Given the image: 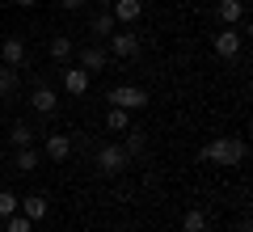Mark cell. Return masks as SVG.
<instances>
[{
    "label": "cell",
    "instance_id": "6da1fadb",
    "mask_svg": "<svg viewBox=\"0 0 253 232\" xmlns=\"http://www.w3.org/2000/svg\"><path fill=\"white\" fill-rule=\"evenodd\" d=\"M199 161L203 165H219V169H236L245 161V139L241 135H215L211 143L199 148Z\"/></svg>",
    "mask_w": 253,
    "mask_h": 232
},
{
    "label": "cell",
    "instance_id": "7a4b0ae2",
    "mask_svg": "<svg viewBox=\"0 0 253 232\" xmlns=\"http://www.w3.org/2000/svg\"><path fill=\"white\" fill-rule=\"evenodd\" d=\"M93 169H97L101 178H118L123 169H131V156H126L123 143H101L97 156H93Z\"/></svg>",
    "mask_w": 253,
    "mask_h": 232
},
{
    "label": "cell",
    "instance_id": "3957f363",
    "mask_svg": "<svg viewBox=\"0 0 253 232\" xmlns=\"http://www.w3.org/2000/svg\"><path fill=\"white\" fill-rule=\"evenodd\" d=\"M106 101H110V106H123V110H131V114H135V110L148 106V93L139 89V85H114V89L106 93Z\"/></svg>",
    "mask_w": 253,
    "mask_h": 232
},
{
    "label": "cell",
    "instance_id": "277c9868",
    "mask_svg": "<svg viewBox=\"0 0 253 232\" xmlns=\"http://www.w3.org/2000/svg\"><path fill=\"white\" fill-rule=\"evenodd\" d=\"M72 59H76V68H84L89 76H93V72H106V68H110V51H106V43H89V46H81Z\"/></svg>",
    "mask_w": 253,
    "mask_h": 232
},
{
    "label": "cell",
    "instance_id": "5b68a950",
    "mask_svg": "<svg viewBox=\"0 0 253 232\" xmlns=\"http://www.w3.org/2000/svg\"><path fill=\"white\" fill-rule=\"evenodd\" d=\"M30 110H34V114H42V118H51L55 110H59V93H55L46 81H38L34 89H30Z\"/></svg>",
    "mask_w": 253,
    "mask_h": 232
},
{
    "label": "cell",
    "instance_id": "8992f818",
    "mask_svg": "<svg viewBox=\"0 0 253 232\" xmlns=\"http://www.w3.org/2000/svg\"><path fill=\"white\" fill-rule=\"evenodd\" d=\"M106 51H110V59H135V55H139V34H131V30L110 34L106 38Z\"/></svg>",
    "mask_w": 253,
    "mask_h": 232
},
{
    "label": "cell",
    "instance_id": "52a82bcc",
    "mask_svg": "<svg viewBox=\"0 0 253 232\" xmlns=\"http://www.w3.org/2000/svg\"><path fill=\"white\" fill-rule=\"evenodd\" d=\"M241 43H245V34H241V30H236V26H224V30L215 34V55L232 63L236 55H241Z\"/></svg>",
    "mask_w": 253,
    "mask_h": 232
},
{
    "label": "cell",
    "instance_id": "ba28073f",
    "mask_svg": "<svg viewBox=\"0 0 253 232\" xmlns=\"http://www.w3.org/2000/svg\"><path fill=\"white\" fill-rule=\"evenodd\" d=\"M42 152H46V161H55V165H63L68 156H72V135H63V131H51L46 135V143H42Z\"/></svg>",
    "mask_w": 253,
    "mask_h": 232
},
{
    "label": "cell",
    "instance_id": "9c48e42d",
    "mask_svg": "<svg viewBox=\"0 0 253 232\" xmlns=\"http://www.w3.org/2000/svg\"><path fill=\"white\" fill-rule=\"evenodd\" d=\"M110 13H114V21H123V26H135V21L144 17V0H110Z\"/></svg>",
    "mask_w": 253,
    "mask_h": 232
},
{
    "label": "cell",
    "instance_id": "30bf717a",
    "mask_svg": "<svg viewBox=\"0 0 253 232\" xmlns=\"http://www.w3.org/2000/svg\"><path fill=\"white\" fill-rule=\"evenodd\" d=\"M114 13L110 9H97V13H89V34H93V43H106L110 34H114Z\"/></svg>",
    "mask_w": 253,
    "mask_h": 232
},
{
    "label": "cell",
    "instance_id": "8fae6325",
    "mask_svg": "<svg viewBox=\"0 0 253 232\" xmlns=\"http://www.w3.org/2000/svg\"><path fill=\"white\" fill-rule=\"evenodd\" d=\"M89 72L84 68H63V93H68V97H84V93H89Z\"/></svg>",
    "mask_w": 253,
    "mask_h": 232
},
{
    "label": "cell",
    "instance_id": "7c38bea8",
    "mask_svg": "<svg viewBox=\"0 0 253 232\" xmlns=\"http://www.w3.org/2000/svg\"><path fill=\"white\" fill-rule=\"evenodd\" d=\"M0 59L9 63V68H26V38L9 34L4 43H0Z\"/></svg>",
    "mask_w": 253,
    "mask_h": 232
},
{
    "label": "cell",
    "instance_id": "4fadbf2b",
    "mask_svg": "<svg viewBox=\"0 0 253 232\" xmlns=\"http://www.w3.org/2000/svg\"><path fill=\"white\" fill-rule=\"evenodd\" d=\"M46 55H51V63H59V68H63V63L76 55V43H72L68 34H55L51 43H46Z\"/></svg>",
    "mask_w": 253,
    "mask_h": 232
},
{
    "label": "cell",
    "instance_id": "5bb4252c",
    "mask_svg": "<svg viewBox=\"0 0 253 232\" xmlns=\"http://www.w3.org/2000/svg\"><path fill=\"white\" fill-rule=\"evenodd\" d=\"M17 211L26 215V220H46V211H51V207H46V198L42 194H26V198H17Z\"/></svg>",
    "mask_w": 253,
    "mask_h": 232
},
{
    "label": "cell",
    "instance_id": "9a60e30c",
    "mask_svg": "<svg viewBox=\"0 0 253 232\" xmlns=\"http://www.w3.org/2000/svg\"><path fill=\"white\" fill-rule=\"evenodd\" d=\"M215 17L224 21V26H241V17H245V0H219V4H215Z\"/></svg>",
    "mask_w": 253,
    "mask_h": 232
},
{
    "label": "cell",
    "instance_id": "2e32d148",
    "mask_svg": "<svg viewBox=\"0 0 253 232\" xmlns=\"http://www.w3.org/2000/svg\"><path fill=\"white\" fill-rule=\"evenodd\" d=\"M17 89H21V68H9V63H0V97L9 101Z\"/></svg>",
    "mask_w": 253,
    "mask_h": 232
},
{
    "label": "cell",
    "instance_id": "e0dca14e",
    "mask_svg": "<svg viewBox=\"0 0 253 232\" xmlns=\"http://www.w3.org/2000/svg\"><path fill=\"white\" fill-rule=\"evenodd\" d=\"M38 161H42V156H38L34 143H30V148H17V152H13V169H17V173H34V169H38Z\"/></svg>",
    "mask_w": 253,
    "mask_h": 232
},
{
    "label": "cell",
    "instance_id": "ac0fdd59",
    "mask_svg": "<svg viewBox=\"0 0 253 232\" xmlns=\"http://www.w3.org/2000/svg\"><path fill=\"white\" fill-rule=\"evenodd\" d=\"M181 232H211V220L203 207H190L186 215H181Z\"/></svg>",
    "mask_w": 253,
    "mask_h": 232
},
{
    "label": "cell",
    "instance_id": "d6986e66",
    "mask_svg": "<svg viewBox=\"0 0 253 232\" xmlns=\"http://www.w3.org/2000/svg\"><path fill=\"white\" fill-rule=\"evenodd\" d=\"M126 143H123V148H126V156H131V161H135V156H144V148H148V135L144 131H139V127H126Z\"/></svg>",
    "mask_w": 253,
    "mask_h": 232
},
{
    "label": "cell",
    "instance_id": "ffe728a7",
    "mask_svg": "<svg viewBox=\"0 0 253 232\" xmlns=\"http://www.w3.org/2000/svg\"><path fill=\"white\" fill-rule=\"evenodd\" d=\"M126 127H131V110H123V106H110V114H106V131L123 135Z\"/></svg>",
    "mask_w": 253,
    "mask_h": 232
},
{
    "label": "cell",
    "instance_id": "44dd1931",
    "mask_svg": "<svg viewBox=\"0 0 253 232\" xmlns=\"http://www.w3.org/2000/svg\"><path fill=\"white\" fill-rule=\"evenodd\" d=\"M34 139H38V131H34L30 123H13V131H9V143H13V148H30Z\"/></svg>",
    "mask_w": 253,
    "mask_h": 232
},
{
    "label": "cell",
    "instance_id": "7402d4cb",
    "mask_svg": "<svg viewBox=\"0 0 253 232\" xmlns=\"http://www.w3.org/2000/svg\"><path fill=\"white\" fill-rule=\"evenodd\" d=\"M4 232H34V220H26L21 211H13V215H4Z\"/></svg>",
    "mask_w": 253,
    "mask_h": 232
},
{
    "label": "cell",
    "instance_id": "603a6c76",
    "mask_svg": "<svg viewBox=\"0 0 253 232\" xmlns=\"http://www.w3.org/2000/svg\"><path fill=\"white\" fill-rule=\"evenodd\" d=\"M13 211H17V194H13V190H0V220L13 215Z\"/></svg>",
    "mask_w": 253,
    "mask_h": 232
},
{
    "label": "cell",
    "instance_id": "cb8c5ba5",
    "mask_svg": "<svg viewBox=\"0 0 253 232\" xmlns=\"http://www.w3.org/2000/svg\"><path fill=\"white\" fill-rule=\"evenodd\" d=\"M59 4H63V9H68V13H81L84 4H89V0H59Z\"/></svg>",
    "mask_w": 253,
    "mask_h": 232
},
{
    "label": "cell",
    "instance_id": "d4e9b609",
    "mask_svg": "<svg viewBox=\"0 0 253 232\" xmlns=\"http://www.w3.org/2000/svg\"><path fill=\"white\" fill-rule=\"evenodd\" d=\"M13 4H17V9H34L38 0H13Z\"/></svg>",
    "mask_w": 253,
    "mask_h": 232
}]
</instances>
